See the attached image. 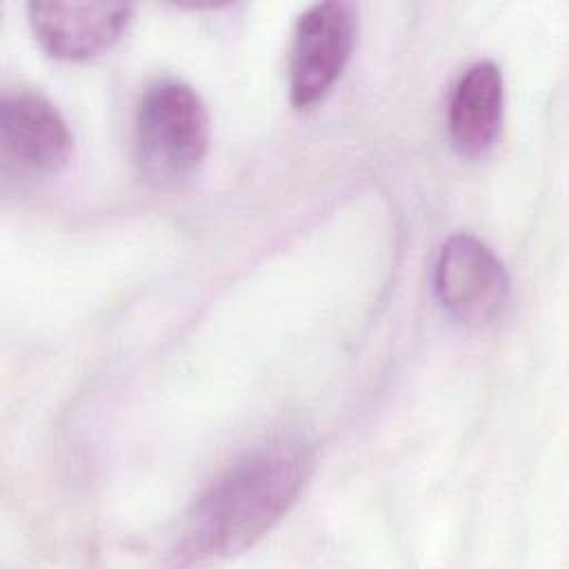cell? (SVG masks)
Here are the masks:
<instances>
[{"label":"cell","mask_w":569,"mask_h":569,"mask_svg":"<svg viewBox=\"0 0 569 569\" xmlns=\"http://www.w3.org/2000/svg\"><path fill=\"white\" fill-rule=\"evenodd\" d=\"M311 469L313 447L300 433H276L247 449L184 513L173 562L207 565L253 547L293 507Z\"/></svg>","instance_id":"6da1fadb"},{"label":"cell","mask_w":569,"mask_h":569,"mask_svg":"<svg viewBox=\"0 0 569 569\" xmlns=\"http://www.w3.org/2000/svg\"><path fill=\"white\" fill-rule=\"evenodd\" d=\"M209 149V113L193 87L178 78L153 82L138 102L133 156L144 182L173 189L196 176Z\"/></svg>","instance_id":"7a4b0ae2"},{"label":"cell","mask_w":569,"mask_h":569,"mask_svg":"<svg viewBox=\"0 0 569 569\" xmlns=\"http://www.w3.org/2000/svg\"><path fill=\"white\" fill-rule=\"evenodd\" d=\"M73 138L58 107L36 89H13L0 100V160L4 178L58 176L71 158Z\"/></svg>","instance_id":"3957f363"},{"label":"cell","mask_w":569,"mask_h":569,"mask_svg":"<svg viewBox=\"0 0 569 569\" xmlns=\"http://www.w3.org/2000/svg\"><path fill=\"white\" fill-rule=\"evenodd\" d=\"M433 293L440 307L465 327L500 318L509 300V276L498 256L471 233H453L433 262Z\"/></svg>","instance_id":"277c9868"},{"label":"cell","mask_w":569,"mask_h":569,"mask_svg":"<svg viewBox=\"0 0 569 569\" xmlns=\"http://www.w3.org/2000/svg\"><path fill=\"white\" fill-rule=\"evenodd\" d=\"M356 42V11L347 2L307 7L293 29L289 49V98L307 109L322 100L342 76Z\"/></svg>","instance_id":"5b68a950"},{"label":"cell","mask_w":569,"mask_h":569,"mask_svg":"<svg viewBox=\"0 0 569 569\" xmlns=\"http://www.w3.org/2000/svg\"><path fill=\"white\" fill-rule=\"evenodd\" d=\"M38 44L58 60H89L113 47L127 31L133 7L124 2H29Z\"/></svg>","instance_id":"8992f818"},{"label":"cell","mask_w":569,"mask_h":569,"mask_svg":"<svg viewBox=\"0 0 569 569\" xmlns=\"http://www.w3.org/2000/svg\"><path fill=\"white\" fill-rule=\"evenodd\" d=\"M505 113L502 71L491 60L469 64L456 80L449 107L447 129L453 149L467 158L489 153L500 136Z\"/></svg>","instance_id":"52a82bcc"}]
</instances>
